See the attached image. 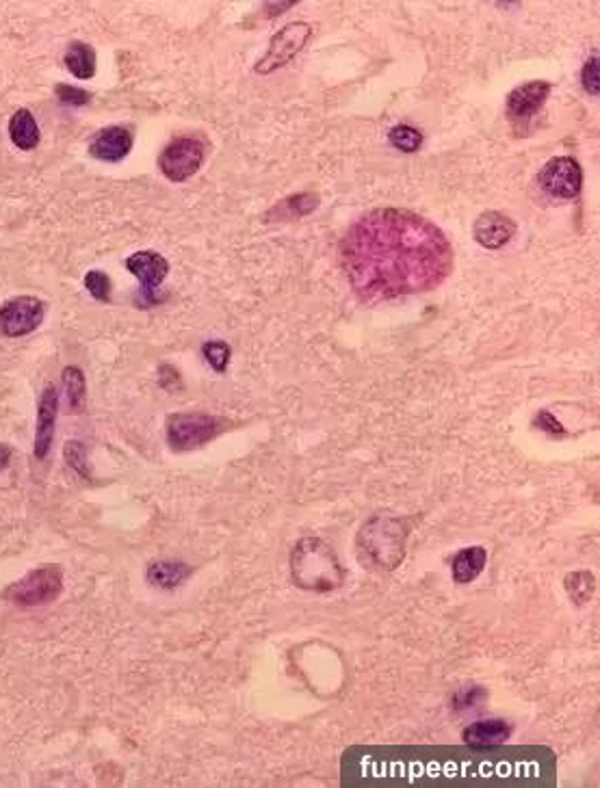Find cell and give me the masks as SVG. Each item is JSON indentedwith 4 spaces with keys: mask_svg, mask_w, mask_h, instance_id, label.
<instances>
[{
    "mask_svg": "<svg viewBox=\"0 0 600 788\" xmlns=\"http://www.w3.org/2000/svg\"><path fill=\"white\" fill-rule=\"evenodd\" d=\"M338 256L353 291L370 304L434 291L453 269V248L443 230L401 208L360 217Z\"/></svg>",
    "mask_w": 600,
    "mask_h": 788,
    "instance_id": "obj_1",
    "label": "cell"
},
{
    "mask_svg": "<svg viewBox=\"0 0 600 788\" xmlns=\"http://www.w3.org/2000/svg\"><path fill=\"white\" fill-rule=\"evenodd\" d=\"M291 578L299 589L327 594L345 583L347 572L330 544L319 538H304L291 552Z\"/></svg>",
    "mask_w": 600,
    "mask_h": 788,
    "instance_id": "obj_2",
    "label": "cell"
},
{
    "mask_svg": "<svg viewBox=\"0 0 600 788\" xmlns=\"http://www.w3.org/2000/svg\"><path fill=\"white\" fill-rule=\"evenodd\" d=\"M410 524L392 516H373L360 529L358 549L380 570H395L406 557Z\"/></svg>",
    "mask_w": 600,
    "mask_h": 788,
    "instance_id": "obj_3",
    "label": "cell"
},
{
    "mask_svg": "<svg viewBox=\"0 0 600 788\" xmlns=\"http://www.w3.org/2000/svg\"><path fill=\"white\" fill-rule=\"evenodd\" d=\"M63 591V572L59 566H42L3 591V598L18 606L51 605Z\"/></svg>",
    "mask_w": 600,
    "mask_h": 788,
    "instance_id": "obj_4",
    "label": "cell"
},
{
    "mask_svg": "<svg viewBox=\"0 0 600 788\" xmlns=\"http://www.w3.org/2000/svg\"><path fill=\"white\" fill-rule=\"evenodd\" d=\"M223 423L221 418L202 412L189 414H172L167 418V442L173 451H193L209 445L221 434Z\"/></svg>",
    "mask_w": 600,
    "mask_h": 788,
    "instance_id": "obj_5",
    "label": "cell"
},
{
    "mask_svg": "<svg viewBox=\"0 0 600 788\" xmlns=\"http://www.w3.org/2000/svg\"><path fill=\"white\" fill-rule=\"evenodd\" d=\"M206 158V145L198 136H178L158 156V169L172 183H184L200 172Z\"/></svg>",
    "mask_w": 600,
    "mask_h": 788,
    "instance_id": "obj_6",
    "label": "cell"
},
{
    "mask_svg": "<svg viewBox=\"0 0 600 788\" xmlns=\"http://www.w3.org/2000/svg\"><path fill=\"white\" fill-rule=\"evenodd\" d=\"M46 316V304L37 297H15L0 305V333L20 338L35 332Z\"/></svg>",
    "mask_w": 600,
    "mask_h": 788,
    "instance_id": "obj_7",
    "label": "cell"
},
{
    "mask_svg": "<svg viewBox=\"0 0 600 788\" xmlns=\"http://www.w3.org/2000/svg\"><path fill=\"white\" fill-rule=\"evenodd\" d=\"M310 35H313V26L305 24V22L286 24L285 29L274 35V40L269 43V52L256 63V72L271 74L277 68H282V65H286L305 46Z\"/></svg>",
    "mask_w": 600,
    "mask_h": 788,
    "instance_id": "obj_8",
    "label": "cell"
},
{
    "mask_svg": "<svg viewBox=\"0 0 600 788\" xmlns=\"http://www.w3.org/2000/svg\"><path fill=\"white\" fill-rule=\"evenodd\" d=\"M127 269L133 273L141 282L139 299L144 305L161 304L163 297H158V286L165 282L169 273V262L156 251H137L127 260Z\"/></svg>",
    "mask_w": 600,
    "mask_h": 788,
    "instance_id": "obj_9",
    "label": "cell"
},
{
    "mask_svg": "<svg viewBox=\"0 0 600 788\" xmlns=\"http://www.w3.org/2000/svg\"><path fill=\"white\" fill-rule=\"evenodd\" d=\"M538 183L548 195L559 197V200H572L581 193L583 172L575 158L559 156L542 167Z\"/></svg>",
    "mask_w": 600,
    "mask_h": 788,
    "instance_id": "obj_10",
    "label": "cell"
},
{
    "mask_svg": "<svg viewBox=\"0 0 600 788\" xmlns=\"http://www.w3.org/2000/svg\"><path fill=\"white\" fill-rule=\"evenodd\" d=\"M550 94V83L547 80H531L516 87L510 96H507V117L514 126H525L536 117V113L542 108Z\"/></svg>",
    "mask_w": 600,
    "mask_h": 788,
    "instance_id": "obj_11",
    "label": "cell"
},
{
    "mask_svg": "<svg viewBox=\"0 0 600 788\" xmlns=\"http://www.w3.org/2000/svg\"><path fill=\"white\" fill-rule=\"evenodd\" d=\"M59 414V392L54 386L43 388L37 403V427H35V457L46 459L54 440V425Z\"/></svg>",
    "mask_w": 600,
    "mask_h": 788,
    "instance_id": "obj_12",
    "label": "cell"
},
{
    "mask_svg": "<svg viewBox=\"0 0 600 788\" xmlns=\"http://www.w3.org/2000/svg\"><path fill=\"white\" fill-rule=\"evenodd\" d=\"M133 141H135L133 133H130L128 128H124V126H108V128H102L100 133L91 139L87 152H89L94 158H98V161L119 163L130 155V150H133Z\"/></svg>",
    "mask_w": 600,
    "mask_h": 788,
    "instance_id": "obj_13",
    "label": "cell"
},
{
    "mask_svg": "<svg viewBox=\"0 0 600 788\" xmlns=\"http://www.w3.org/2000/svg\"><path fill=\"white\" fill-rule=\"evenodd\" d=\"M516 223L496 211H488L477 217L473 226V237L485 249H501L514 237Z\"/></svg>",
    "mask_w": 600,
    "mask_h": 788,
    "instance_id": "obj_14",
    "label": "cell"
},
{
    "mask_svg": "<svg viewBox=\"0 0 600 788\" xmlns=\"http://www.w3.org/2000/svg\"><path fill=\"white\" fill-rule=\"evenodd\" d=\"M511 727L510 721L505 719H482L466 726L462 730V741L473 749H494L505 746L510 741Z\"/></svg>",
    "mask_w": 600,
    "mask_h": 788,
    "instance_id": "obj_15",
    "label": "cell"
},
{
    "mask_svg": "<svg viewBox=\"0 0 600 788\" xmlns=\"http://www.w3.org/2000/svg\"><path fill=\"white\" fill-rule=\"evenodd\" d=\"M191 574H193V568L189 563L163 559L150 563L145 570V581L158 589H176L187 581Z\"/></svg>",
    "mask_w": 600,
    "mask_h": 788,
    "instance_id": "obj_16",
    "label": "cell"
},
{
    "mask_svg": "<svg viewBox=\"0 0 600 788\" xmlns=\"http://www.w3.org/2000/svg\"><path fill=\"white\" fill-rule=\"evenodd\" d=\"M488 563V550L483 546H468L462 549L451 561V577L457 585L473 583L483 572Z\"/></svg>",
    "mask_w": 600,
    "mask_h": 788,
    "instance_id": "obj_17",
    "label": "cell"
},
{
    "mask_svg": "<svg viewBox=\"0 0 600 788\" xmlns=\"http://www.w3.org/2000/svg\"><path fill=\"white\" fill-rule=\"evenodd\" d=\"M9 136L14 145L22 152L35 150L40 144V126L29 108H18L9 119Z\"/></svg>",
    "mask_w": 600,
    "mask_h": 788,
    "instance_id": "obj_18",
    "label": "cell"
},
{
    "mask_svg": "<svg viewBox=\"0 0 600 788\" xmlns=\"http://www.w3.org/2000/svg\"><path fill=\"white\" fill-rule=\"evenodd\" d=\"M63 63L68 72H72L79 80H89L96 74V52L89 43L74 42L70 43L63 54Z\"/></svg>",
    "mask_w": 600,
    "mask_h": 788,
    "instance_id": "obj_19",
    "label": "cell"
},
{
    "mask_svg": "<svg viewBox=\"0 0 600 788\" xmlns=\"http://www.w3.org/2000/svg\"><path fill=\"white\" fill-rule=\"evenodd\" d=\"M63 386H65V394H68L70 409H72L74 414L83 412L87 401V381L83 371H80L79 366H68V369H63Z\"/></svg>",
    "mask_w": 600,
    "mask_h": 788,
    "instance_id": "obj_20",
    "label": "cell"
},
{
    "mask_svg": "<svg viewBox=\"0 0 600 788\" xmlns=\"http://www.w3.org/2000/svg\"><path fill=\"white\" fill-rule=\"evenodd\" d=\"M316 202H319V197L313 195V193H299V195L286 197L285 202H280V204L271 208L267 219H274L276 215L280 219L304 217V215H308V212L314 211Z\"/></svg>",
    "mask_w": 600,
    "mask_h": 788,
    "instance_id": "obj_21",
    "label": "cell"
},
{
    "mask_svg": "<svg viewBox=\"0 0 600 788\" xmlns=\"http://www.w3.org/2000/svg\"><path fill=\"white\" fill-rule=\"evenodd\" d=\"M564 587L568 591L572 602H577V605H586V602H590L594 591H596V578H594V574L587 570L570 572L568 577H566Z\"/></svg>",
    "mask_w": 600,
    "mask_h": 788,
    "instance_id": "obj_22",
    "label": "cell"
},
{
    "mask_svg": "<svg viewBox=\"0 0 600 788\" xmlns=\"http://www.w3.org/2000/svg\"><path fill=\"white\" fill-rule=\"evenodd\" d=\"M389 139L392 147L406 152V155H414V152H418V147L423 145V135L418 133L417 128H412V126H406V124L395 126V128L390 130Z\"/></svg>",
    "mask_w": 600,
    "mask_h": 788,
    "instance_id": "obj_23",
    "label": "cell"
},
{
    "mask_svg": "<svg viewBox=\"0 0 600 788\" xmlns=\"http://www.w3.org/2000/svg\"><path fill=\"white\" fill-rule=\"evenodd\" d=\"M202 355H204L206 364H209L215 373H223V371L228 369V364H230L232 349L230 344L223 341H211V342H204Z\"/></svg>",
    "mask_w": 600,
    "mask_h": 788,
    "instance_id": "obj_24",
    "label": "cell"
},
{
    "mask_svg": "<svg viewBox=\"0 0 600 788\" xmlns=\"http://www.w3.org/2000/svg\"><path fill=\"white\" fill-rule=\"evenodd\" d=\"M85 286L87 291L91 293V297L102 301V304H108V301H111V277H108L105 271L94 269L87 273Z\"/></svg>",
    "mask_w": 600,
    "mask_h": 788,
    "instance_id": "obj_25",
    "label": "cell"
},
{
    "mask_svg": "<svg viewBox=\"0 0 600 788\" xmlns=\"http://www.w3.org/2000/svg\"><path fill=\"white\" fill-rule=\"evenodd\" d=\"M533 427H538L539 431H544V434H548V436H553V437H564L566 436L564 425H561L553 414L547 412V409H542V412H539L536 418H533Z\"/></svg>",
    "mask_w": 600,
    "mask_h": 788,
    "instance_id": "obj_26",
    "label": "cell"
},
{
    "mask_svg": "<svg viewBox=\"0 0 600 788\" xmlns=\"http://www.w3.org/2000/svg\"><path fill=\"white\" fill-rule=\"evenodd\" d=\"M57 96L63 104H72V107H85L91 98L85 89H79V87H70V85H59Z\"/></svg>",
    "mask_w": 600,
    "mask_h": 788,
    "instance_id": "obj_27",
    "label": "cell"
},
{
    "mask_svg": "<svg viewBox=\"0 0 600 788\" xmlns=\"http://www.w3.org/2000/svg\"><path fill=\"white\" fill-rule=\"evenodd\" d=\"M581 83L587 94L598 96V57H592L581 72Z\"/></svg>",
    "mask_w": 600,
    "mask_h": 788,
    "instance_id": "obj_28",
    "label": "cell"
},
{
    "mask_svg": "<svg viewBox=\"0 0 600 788\" xmlns=\"http://www.w3.org/2000/svg\"><path fill=\"white\" fill-rule=\"evenodd\" d=\"M65 459L70 462V466H74L79 473H85L83 464H85V448L80 442H68L65 445Z\"/></svg>",
    "mask_w": 600,
    "mask_h": 788,
    "instance_id": "obj_29",
    "label": "cell"
},
{
    "mask_svg": "<svg viewBox=\"0 0 600 788\" xmlns=\"http://www.w3.org/2000/svg\"><path fill=\"white\" fill-rule=\"evenodd\" d=\"M11 462V448L7 445H0V473L9 466Z\"/></svg>",
    "mask_w": 600,
    "mask_h": 788,
    "instance_id": "obj_30",
    "label": "cell"
}]
</instances>
